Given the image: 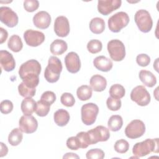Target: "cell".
I'll return each instance as SVG.
<instances>
[{
	"label": "cell",
	"mask_w": 159,
	"mask_h": 159,
	"mask_svg": "<svg viewBox=\"0 0 159 159\" xmlns=\"http://www.w3.org/2000/svg\"><path fill=\"white\" fill-rule=\"evenodd\" d=\"M41 65L34 59L23 63L19 70V75L22 82L30 88H35L38 86Z\"/></svg>",
	"instance_id": "1"
},
{
	"label": "cell",
	"mask_w": 159,
	"mask_h": 159,
	"mask_svg": "<svg viewBox=\"0 0 159 159\" xmlns=\"http://www.w3.org/2000/svg\"><path fill=\"white\" fill-rule=\"evenodd\" d=\"M151 152H158V139H147L144 141L137 142L132 148V153L137 157L146 156Z\"/></svg>",
	"instance_id": "2"
},
{
	"label": "cell",
	"mask_w": 159,
	"mask_h": 159,
	"mask_svg": "<svg viewBox=\"0 0 159 159\" xmlns=\"http://www.w3.org/2000/svg\"><path fill=\"white\" fill-rule=\"evenodd\" d=\"M62 71V64L58 58L52 56L49 58L48 65L44 72V77L45 80L50 83L57 82L60 78V73Z\"/></svg>",
	"instance_id": "3"
},
{
	"label": "cell",
	"mask_w": 159,
	"mask_h": 159,
	"mask_svg": "<svg viewBox=\"0 0 159 159\" xmlns=\"http://www.w3.org/2000/svg\"><path fill=\"white\" fill-rule=\"evenodd\" d=\"M129 20V17L126 12H119L109 17L107 22L108 27L111 32L117 33L127 25Z\"/></svg>",
	"instance_id": "4"
},
{
	"label": "cell",
	"mask_w": 159,
	"mask_h": 159,
	"mask_svg": "<svg viewBox=\"0 0 159 159\" xmlns=\"http://www.w3.org/2000/svg\"><path fill=\"white\" fill-rule=\"evenodd\" d=\"M135 22L139 29L144 33L150 32L153 26V20L150 13L145 9L137 11L134 16Z\"/></svg>",
	"instance_id": "5"
},
{
	"label": "cell",
	"mask_w": 159,
	"mask_h": 159,
	"mask_svg": "<svg viewBox=\"0 0 159 159\" xmlns=\"http://www.w3.org/2000/svg\"><path fill=\"white\" fill-rule=\"evenodd\" d=\"M98 112L99 107L94 103L89 102L83 105L81 109L83 123L86 125L93 124L96 121Z\"/></svg>",
	"instance_id": "6"
},
{
	"label": "cell",
	"mask_w": 159,
	"mask_h": 159,
	"mask_svg": "<svg viewBox=\"0 0 159 159\" xmlns=\"http://www.w3.org/2000/svg\"><path fill=\"white\" fill-rule=\"evenodd\" d=\"M107 51L111 58L116 61H122L125 56V48L122 42L118 39L110 40L107 43Z\"/></svg>",
	"instance_id": "7"
},
{
	"label": "cell",
	"mask_w": 159,
	"mask_h": 159,
	"mask_svg": "<svg viewBox=\"0 0 159 159\" xmlns=\"http://www.w3.org/2000/svg\"><path fill=\"white\" fill-rule=\"evenodd\" d=\"M86 132L90 145L96 144L99 142H106L110 137L109 129L102 125H98Z\"/></svg>",
	"instance_id": "8"
},
{
	"label": "cell",
	"mask_w": 159,
	"mask_h": 159,
	"mask_svg": "<svg viewBox=\"0 0 159 159\" xmlns=\"http://www.w3.org/2000/svg\"><path fill=\"white\" fill-rule=\"evenodd\" d=\"M130 99L139 106H147L151 100V97L147 89L142 85L135 87L130 93Z\"/></svg>",
	"instance_id": "9"
},
{
	"label": "cell",
	"mask_w": 159,
	"mask_h": 159,
	"mask_svg": "<svg viewBox=\"0 0 159 159\" xmlns=\"http://www.w3.org/2000/svg\"><path fill=\"white\" fill-rule=\"evenodd\" d=\"M145 132V125L143 121L139 119L132 120L125 129V134L127 137L135 139L142 137Z\"/></svg>",
	"instance_id": "10"
},
{
	"label": "cell",
	"mask_w": 159,
	"mask_h": 159,
	"mask_svg": "<svg viewBox=\"0 0 159 159\" xmlns=\"http://www.w3.org/2000/svg\"><path fill=\"white\" fill-rule=\"evenodd\" d=\"M0 20L9 27L16 26L19 22L17 14L9 7L2 6L0 7Z\"/></svg>",
	"instance_id": "11"
},
{
	"label": "cell",
	"mask_w": 159,
	"mask_h": 159,
	"mask_svg": "<svg viewBox=\"0 0 159 159\" xmlns=\"http://www.w3.org/2000/svg\"><path fill=\"white\" fill-rule=\"evenodd\" d=\"M24 39L29 46L35 47L42 44L44 42L45 37L42 32L29 29L25 31Z\"/></svg>",
	"instance_id": "12"
},
{
	"label": "cell",
	"mask_w": 159,
	"mask_h": 159,
	"mask_svg": "<svg viewBox=\"0 0 159 159\" xmlns=\"http://www.w3.org/2000/svg\"><path fill=\"white\" fill-rule=\"evenodd\" d=\"M20 129L25 134H32L35 132L38 127L37 119L32 115L21 116L19 121Z\"/></svg>",
	"instance_id": "13"
},
{
	"label": "cell",
	"mask_w": 159,
	"mask_h": 159,
	"mask_svg": "<svg viewBox=\"0 0 159 159\" xmlns=\"http://www.w3.org/2000/svg\"><path fill=\"white\" fill-rule=\"evenodd\" d=\"M122 4L120 0H99L98 2V10L104 16H107L119 9Z\"/></svg>",
	"instance_id": "14"
},
{
	"label": "cell",
	"mask_w": 159,
	"mask_h": 159,
	"mask_svg": "<svg viewBox=\"0 0 159 159\" xmlns=\"http://www.w3.org/2000/svg\"><path fill=\"white\" fill-rule=\"evenodd\" d=\"M70 24L68 19L63 16L57 17L55 20L54 31L58 37H66L70 33Z\"/></svg>",
	"instance_id": "15"
},
{
	"label": "cell",
	"mask_w": 159,
	"mask_h": 159,
	"mask_svg": "<svg viewBox=\"0 0 159 159\" xmlns=\"http://www.w3.org/2000/svg\"><path fill=\"white\" fill-rule=\"evenodd\" d=\"M65 64L67 70L71 73L78 72L81 68V61L78 55L74 52H69L65 57Z\"/></svg>",
	"instance_id": "16"
},
{
	"label": "cell",
	"mask_w": 159,
	"mask_h": 159,
	"mask_svg": "<svg viewBox=\"0 0 159 159\" xmlns=\"http://www.w3.org/2000/svg\"><path fill=\"white\" fill-rule=\"evenodd\" d=\"M33 23L34 25L39 29H47L51 23V16L46 11H39L34 15L33 17Z\"/></svg>",
	"instance_id": "17"
},
{
	"label": "cell",
	"mask_w": 159,
	"mask_h": 159,
	"mask_svg": "<svg viewBox=\"0 0 159 159\" xmlns=\"http://www.w3.org/2000/svg\"><path fill=\"white\" fill-rule=\"evenodd\" d=\"M0 63L1 68L7 72L14 70L16 66L13 55L7 50H2L0 51Z\"/></svg>",
	"instance_id": "18"
},
{
	"label": "cell",
	"mask_w": 159,
	"mask_h": 159,
	"mask_svg": "<svg viewBox=\"0 0 159 159\" xmlns=\"http://www.w3.org/2000/svg\"><path fill=\"white\" fill-rule=\"evenodd\" d=\"M93 65L96 69L103 72L109 71L113 66L112 61L104 56H99L93 60Z\"/></svg>",
	"instance_id": "19"
},
{
	"label": "cell",
	"mask_w": 159,
	"mask_h": 159,
	"mask_svg": "<svg viewBox=\"0 0 159 159\" xmlns=\"http://www.w3.org/2000/svg\"><path fill=\"white\" fill-rule=\"evenodd\" d=\"M89 84L93 90L96 92L103 91L107 86V81L100 75H94L91 76Z\"/></svg>",
	"instance_id": "20"
},
{
	"label": "cell",
	"mask_w": 159,
	"mask_h": 159,
	"mask_svg": "<svg viewBox=\"0 0 159 159\" xmlns=\"http://www.w3.org/2000/svg\"><path fill=\"white\" fill-rule=\"evenodd\" d=\"M70 119L68 112L63 109H60L57 110L53 115V119L55 124L60 126L63 127L66 125Z\"/></svg>",
	"instance_id": "21"
},
{
	"label": "cell",
	"mask_w": 159,
	"mask_h": 159,
	"mask_svg": "<svg viewBox=\"0 0 159 159\" xmlns=\"http://www.w3.org/2000/svg\"><path fill=\"white\" fill-rule=\"evenodd\" d=\"M139 76L140 81L147 87L152 88L157 83L155 76L149 71L142 70L140 71Z\"/></svg>",
	"instance_id": "22"
},
{
	"label": "cell",
	"mask_w": 159,
	"mask_h": 159,
	"mask_svg": "<svg viewBox=\"0 0 159 159\" xmlns=\"http://www.w3.org/2000/svg\"><path fill=\"white\" fill-rule=\"evenodd\" d=\"M67 48L66 42L61 39L55 40L50 45V52L55 55H62L67 50Z\"/></svg>",
	"instance_id": "23"
},
{
	"label": "cell",
	"mask_w": 159,
	"mask_h": 159,
	"mask_svg": "<svg viewBox=\"0 0 159 159\" xmlns=\"http://www.w3.org/2000/svg\"><path fill=\"white\" fill-rule=\"evenodd\" d=\"M37 102L32 98H26L21 102L20 108L22 113L25 116H30L35 112Z\"/></svg>",
	"instance_id": "24"
},
{
	"label": "cell",
	"mask_w": 159,
	"mask_h": 159,
	"mask_svg": "<svg viewBox=\"0 0 159 159\" xmlns=\"http://www.w3.org/2000/svg\"><path fill=\"white\" fill-rule=\"evenodd\" d=\"M89 29L95 34L102 33L105 29V22L100 17H94L89 22Z\"/></svg>",
	"instance_id": "25"
},
{
	"label": "cell",
	"mask_w": 159,
	"mask_h": 159,
	"mask_svg": "<svg viewBox=\"0 0 159 159\" xmlns=\"http://www.w3.org/2000/svg\"><path fill=\"white\" fill-rule=\"evenodd\" d=\"M123 125V120L119 115H113L110 117L107 122V125L109 130L112 132L119 130Z\"/></svg>",
	"instance_id": "26"
},
{
	"label": "cell",
	"mask_w": 159,
	"mask_h": 159,
	"mask_svg": "<svg viewBox=\"0 0 159 159\" xmlns=\"http://www.w3.org/2000/svg\"><path fill=\"white\" fill-rule=\"evenodd\" d=\"M22 131L20 128H15L9 134L8 142L12 146H17L22 142Z\"/></svg>",
	"instance_id": "27"
},
{
	"label": "cell",
	"mask_w": 159,
	"mask_h": 159,
	"mask_svg": "<svg viewBox=\"0 0 159 159\" xmlns=\"http://www.w3.org/2000/svg\"><path fill=\"white\" fill-rule=\"evenodd\" d=\"M8 48L14 52H20L22 47L23 43L20 37L17 35H12L7 42Z\"/></svg>",
	"instance_id": "28"
},
{
	"label": "cell",
	"mask_w": 159,
	"mask_h": 159,
	"mask_svg": "<svg viewBox=\"0 0 159 159\" xmlns=\"http://www.w3.org/2000/svg\"><path fill=\"white\" fill-rule=\"evenodd\" d=\"M93 89L91 86L88 85H82L78 88L76 94L78 99L81 101H87L92 96Z\"/></svg>",
	"instance_id": "29"
},
{
	"label": "cell",
	"mask_w": 159,
	"mask_h": 159,
	"mask_svg": "<svg viewBox=\"0 0 159 159\" xmlns=\"http://www.w3.org/2000/svg\"><path fill=\"white\" fill-rule=\"evenodd\" d=\"M109 93L111 97L116 99H120L124 96L125 90L124 86L121 84H115L111 86Z\"/></svg>",
	"instance_id": "30"
},
{
	"label": "cell",
	"mask_w": 159,
	"mask_h": 159,
	"mask_svg": "<svg viewBox=\"0 0 159 159\" xmlns=\"http://www.w3.org/2000/svg\"><path fill=\"white\" fill-rule=\"evenodd\" d=\"M50 109V106L46 102L39 100L37 102L35 112L38 116L45 117L49 112Z\"/></svg>",
	"instance_id": "31"
},
{
	"label": "cell",
	"mask_w": 159,
	"mask_h": 159,
	"mask_svg": "<svg viewBox=\"0 0 159 159\" xmlns=\"http://www.w3.org/2000/svg\"><path fill=\"white\" fill-rule=\"evenodd\" d=\"M18 91L19 94L24 98H32L35 94L36 89L35 88H30L27 86L22 82L18 86Z\"/></svg>",
	"instance_id": "32"
},
{
	"label": "cell",
	"mask_w": 159,
	"mask_h": 159,
	"mask_svg": "<svg viewBox=\"0 0 159 159\" xmlns=\"http://www.w3.org/2000/svg\"><path fill=\"white\" fill-rule=\"evenodd\" d=\"M102 48V44L101 42L99 40L93 39L88 42L87 44L88 50L93 54L97 53L101 51Z\"/></svg>",
	"instance_id": "33"
},
{
	"label": "cell",
	"mask_w": 159,
	"mask_h": 159,
	"mask_svg": "<svg viewBox=\"0 0 159 159\" xmlns=\"http://www.w3.org/2000/svg\"><path fill=\"white\" fill-rule=\"evenodd\" d=\"M114 150L119 153H124L127 152L129 148L128 142L124 139H120L116 142L114 144Z\"/></svg>",
	"instance_id": "34"
},
{
	"label": "cell",
	"mask_w": 159,
	"mask_h": 159,
	"mask_svg": "<svg viewBox=\"0 0 159 159\" xmlns=\"http://www.w3.org/2000/svg\"><path fill=\"white\" fill-rule=\"evenodd\" d=\"M106 104L109 110L116 111L121 107V101L120 99L109 97L106 101Z\"/></svg>",
	"instance_id": "35"
},
{
	"label": "cell",
	"mask_w": 159,
	"mask_h": 159,
	"mask_svg": "<svg viewBox=\"0 0 159 159\" xmlns=\"http://www.w3.org/2000/svg\"><path fill=\"white\" fill-rule=\"evenodd\" d=\"M104 152L99 148H93L88 150L86 154L88 159H102L104 157Z\"/></svg>",
	"instance_id": "36"
},
{
	"label": "cell",
	"mask_w": 159,
	"mask_h": 159,
	"mask_svg": "<svg viewBox=\"0 0 159 159\" xmlns=\"http://www.w3.org/2000/svg\"><path fill=\"white\" fill-rule=\"evenodd\" d=\"M61 104L66 107H72L75 103V99L73 96L70 93H64L60 97Z\"/></svg>",
	"instance_id": "37"
},
{
	"label": "cell",
	"mask_w": 159,
	"mask_h": 159,
	"mask_svg": "<svg viewBox=\"0 0 159 159\" xmlns=\"http://www.w3.org/2000/svg\"><path fill=\"white\" fill-rule=\"evenodd\" d=\"M76 137L78 139L80 148H86L90 145L87 132H80L77 134Z\"/></svg>",
	"instance_id": "38"
},
{
	"label": "cell",
	"mask_w": 159,
	"mask_h": 159,
	"mask_svg": "<svg viewBox=\"0 0 159 159\" xmlns=\"http://www.w3.org/2000/svg\"><path fill=\"white\" fill-rule=\"evenodd\" d=\"M40 100L51 106L56 100V95L52 91H47L43 93L40 97Z\"/></svg>",
	"instance_id": "39"
},
{
	"label": "cell",
	"mask_w": 159,
	"mask_h": 159,
	"mask_svg": "<svg viewBox=\"0 0 159 159\" xmlns=\"http://www.w3.org/2000/svg\"><path fill=\"white\" fill-rule=\"evenodd\" d=\"M39 6V2L37 0H25L24 2V7L25 10L29 12L36 11Z\"/></svg>",
	"instance_id": "40"
},
{
	"label": "cell",
	"mask_w": 159,
	"mask_h": 159,
	"mask_svg": "<svg viewBox=\"0 0 159 159\" xmlns=\"http://www.w3.org/2000/svg\"><path fill=\"white\" fill-rule=\"evenodd\" d=\"M136 61L137 64L140 66H147L149 65L150 62V58L147 54H139L136 57Z\"/></svg>",
	"instance_id": "41"
},
{
	"label": "cell",
	"mask_w": 159,
	"mask_h": 159,
	"mask_svg": "<svg viewBox=\"0 0 159 159\" xmlns=\"http://www.w3.org/2000/svg\"><path fill=\"white\" fill-rule=\"evenodd\" d=\"M13 104L9 100H4L1 102V112L2 114H7L12 112Z\"/></svg>",
	"instance_id": "42"
},
{
	"label": "cell",
	"mask_w": 159,
	"mask_h": 159,
	"mask_svg": "<svg viewBox=\"0 0 159 159\" xmlns=\"http://www.w3.org/2000/svg\"><path fill=\"white\" fill-rule=\"evenodd\" d=\"M66 146L71 150H77L80 148L78 139L76 137H69L66 140Z\"/></svg>",
	"instance_id": "43"
},
{
	"label": "cell",
	"mask_w": 159,
	"mask_h": 159,
	"mask_svg": "<svg viewBox=\"0 0 159 159\" xmlns=\"http://www.w3.org/2000/svg\"><path fill=\"white\" fill-rule=\"evenodd\" d=\"M0 31H1V40H0V43L2 44L7 39V36H8V33L2 27L0 28Z\"/></svg>",
	"instance_id": "44"
},
{
	"label": "cell",
	"mask_w": 159,
	"mask_h": 159,
	"mask_svg": "<svg viewBox=\"0 0 159 159\" xmlns=\"http://www.w3.org/2000/svg\"><path fill=\"white\" fill-rule=\"evenodd\" d=\"M1 144V152H0V157H2L6 156L8 152V148L6 145H4L2 142L0 143Z\"/></svg>",
	"instance_id": "45"
},
{
	"label": "cell",
	"mask_w": 159,
	"mask_h": 159,
	"mask_svg": "<svg viewBox=\"0 0 159 159\" xmlns=\"http://www.w3.org/2000/svg\"><path fill=\"white\" fill-rule=\"evenodd\" d=\"M80 157L74 153H67L63 157V158H79Z\"/></svg>",
	"instance_id": "46"
}]
</instances>
